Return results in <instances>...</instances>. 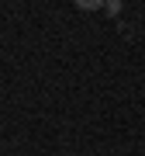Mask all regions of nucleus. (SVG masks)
<instances>
[{
    "label": "nucleus",
    "mask_w": 145,
    "mask_h": 156,
    "mask_svg": "<svg viewBox=\"0 0 145 156\" xmlns=\"http://www.w3.org/2000/svg\"><path fill=\"white\" fill-rule=\"evenodd\" d=\"M76 7H79V11H100L104 4H100V0H79Z\"/></svg>",
    "instance_id": "f257e3e1"
},
{
    "label": "nucleus",
    "mask_w": 145,
    "mask_h": 156,
    "mask_svg": "<svg viewBox=\"0 0 145 156\" xmlns=\"http://www.w3.org/2000/svg\"><path fill=\"white\" fill-rule=\"evenodd\" d=\"M104 11H107V14H121V4H117V0H107Z\"/></svg>",
    "instance_id": "f03ea898"
}]
</instances>
